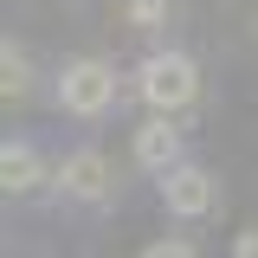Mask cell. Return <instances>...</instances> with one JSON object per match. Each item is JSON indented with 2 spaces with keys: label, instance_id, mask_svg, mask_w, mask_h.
Returning <instances> with one entry per match:
<instances>
[{
  "label": "cell",
  "instance_id": "obj_1",
  "mask_svg": "<svg viewBox=\"0 0 258 258\" xmlns=\"http://www.w3.org/2000/svg\"><path fill=\"white\" fill-rule=\"evenodd\" d=\"M136 91L149 97L161 116H174V110H187L194 97H200V64L187 52H149V58L136 64Z\"/></svg>",
  "mask_w": 258,
  "mask_h": 258
},
{
  "label": "cell",
  "instance_id": "obj_2",
  "mask_svg": "<svg viewBox=\"0 0 258 258\" xmlns=\"http://www.w3.org/2000/svg\"><path fill=\"white\" fill-rule=\"evenodd\" d=\"M58 103L71 116H103L110 103H116V71L103 58H71L58 78Z\"/></svg>",
  "mask_w": 258,
  "mask_h": 258
},
{
  "label": "cell",
  "instance_id": "obj_3",
  "mask_svg": "<svg viewBox=\"0 0 258 258\" xmlns=\"http://www.w3.org/2000/svg\"><path fill=\"white\" fill-rule=\"evenodd\" d=\"M161 200H168V213H181V220H207V213L220 207V181H213L207 168L181 161V168L161 174Z\"/></svg>",
  "mask_w": 258,
  "mask_h": 258
},
{
  "label": "cell",
  "instance_id": "obj_4",
  "mask_svg": "<svg viewBox=\"0 0 258 258\" xmlns=\"http://www.w3.org/2000/svg\"><path fill=\"white\" fill-rule=\"evenodd\" d=\"M136 161H142L149 174H168V168H181V129L168 123V116L142 123V129H136Z\"/></svg>",
  "mask_w": 258,
  "mask_h": 258
},
{
  "label": "cell",
  "instance_id": "obj_5",
  "mask_svg": "<svg viewBox=\"0 0 258 258\" xmlns=\"http://www.w3.org/2000/svg\"><path fill=\"white\" fill-rule=\"evenodd\" d=\"M58 181H64V194H78V200H103V194H110V161L97 155V149H84V155H71L58 168Z\"/></svg>",
  "mask_w": 258,
  "mask_h": 258
},
{
  "label": "cell",
  "instance_id": "obj_6",
  "mask_svg": "<svg viewBox=\"0 0 258 258\" xmlns=\"http://www.w3.org/2000/svg\"><path fill=\"white\" fill-rule=\"evenodd\" d=\"M39 181H45V161L32 155L20 136H13V142L0 149V187H7V194H32Z\"/></svg>",
  "mask_w": 258,
  "mask_h": 258
},
{
  "label": "cell",
  "instance_id": "obj_7",
  "mask_svg": "<svg viewBox=\"0 0 258 258\" xmlns=\"http://www.w3.org/2000/svg\"><path fill=\"white\" fill-rule=\"evenodd\" d=\"M0 64H7V78H0V91H7V97H20V91L32 84V78H26V58H20V45H13V39L0 45Z\"/></svg>",
  "mask_w": 258,
  "mask_h": 258
},
{
  "label": "cell",
  "instance_id": "obj_8",
  "mask_svg": "<svg viewBox=\"0 0 258 258\" xmlns=\"http://www.w3.org/2000/svg\"><path fill=\"white\" fill-rule=\"evenodd\" d=\"M129 26H136V32L168 26V0H129Z\"/></svg>",
  "mask_w": 258,
  "mask_h": 258
},
{
  "label": "cell",
  "instance_id": "obj_9",
  "mask_svg": "<svg viewBox=\"0 0 258 258\" xmlns=\"http://www.w3.org/2000/svg\"><path fill=\"white\" fill-rule=\"evenodd\" d=\"M142 258H200V252H194L187 239H155V245H149Z\"/></svg>",
  "mask_w": 258,
  "mask_h": 258
},
{
  "label": "cell",
  "instance_id": "obj_10",
  "mask_svg": "<svg viewBox=\"0 0 258 258\" xmlns=\"http://www.w3.org/2000/svg\"><path fill=\"white\" fill-rule=\"evenodd\" d=\"M239 258H258V226H252V232H239Z\"/></svg>",
  "mask_w": 258,
  "mask_h": 258
}]
</instances>
